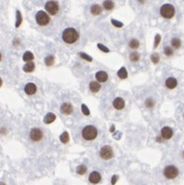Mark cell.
Listing matches in <instances>:
<instances>
[{
    "label": "cell",
    "instance_id": "d4e9b609",
    "mask_svg": "<svg viewBox=\"0 0 184 185\" xmlns=\"http://www.w3.org/2000/svg\"><path fill=\"white\" fill-rule=\"evenodd\" d=\"M33 58H34V56H33V54L31 52H26L24 55H23V59H24V61H31V60H33Z\"/></svg>",
    "mask_w": 184,
    "mask_h": 185
},
{
    "label": "cell",
    "instance_id": "484cf974",
    "mask_svg": "<svg viewBox=\"0 0 184 185\" xmlns=\"http://www.w3.org/2000/svg\"><path fill=\"white\" fill-rule=\"evenodd\" d=\"M68 140H69V136H68V133L66 132V131H64V132L60 136V141L62 142V143H64V144H66L68 142Z\"/></svg>",
    "mask_w": 184,
    "mask_h": 185
},
{
    "label": "cell",
    "instance_id": "5b68a950",
    "mask_svg": "<svg viewBox=\"0 0 184 185\" xmlns=\"http://www.w3.org/2000/svg\"><path fill=\"white\" fill-rule=\"evenodd\" d=\"M178 174H179L178 169L174 166H168L165 169V171H163L165 177L168 178V179H175L178 176Z\"/></svg>",
    "mask_w": 184,
    "mask_h": 185
},
{
    "label": "cell",
    "instance_id": "f546056e",
    "mask_svg": "<svg viewBox=\"0 0 184 185\" xmlns=\"http://www.w3.org/2000/svg\"><path fill=\"white\" fill-rule=\"evenodd\" d=\"M154 106V100L152 99V98H148L146 100V106L148 108H152V106Z\"/></svg>",
    "mask_w": 184,
    "mask_h": 185
},
{
    "label": "cell",
    "instance_id": "ac0fdd59",
    "mask_svg": "<svg viewBox=\"0 0 184 185\" xmlns=\"http://www.w3.org/2000/svg\"><path fill=\"white\" fill-rule=\"evenodd\" d=\"M55 119H56L55 114H53V113H49V114L46 115V117H45V119H43V122L47 123V124H49V123L54 122Z\"/></svg>",
    "mask_w": 184,
    "mask_h": 185
},
{
    "label": "cell",
    "instance_id": "8d00e7d4",
    "mask_svg": "<svg viewBox=\"0 0 184 185\" xmlns=\"http://www.w3.org/2000/svg\"><path fill=\"white\" fill-rule=\"evenodd\" d=\"M21 21H22L21 15H20V11H18V21H17V23H16V26H20V24H21Z\"/></svg>",
    "mask_w": 184,
    "mask_h": 185
},
{
    "label": "cell",
    "instance_id": "4316f807",
    "mask_svg": "<svg viewBox=\"0 0 184 185\" xmlns=\"http://www.w3.org/2000/svg\"><path fill=\"white\" fill-rule=\"evenodd\" d=\"M171 44H172V46H173L174 48L178 49V48H180V46H181V41H180L179 38H173L172 41H171Z\"/></svg>",
    "mask_w": 184,
    "mask_h": 185
},
{
    "label": "cell",
    "instance_id": "ffe728a7",
    "mask_svg": "<svg viewBox=\"0 0 184 185\" xmlns=\"http://www.w3.org/2000/svg\"><path fill=\"white\" fill-rule=\"evenodd\" d=\"M33 69H34V63L32 62L25 64L24 67H23V71H26V73H31V71H33Z\"/></svg>",
    "mask_w": 184,
    "mask_h": 185
},
{
    "label": "cell",
    "instance_id": "3957f363",
    "mask_svg": "<svg viewBox=\"0 0 184 185\" xmlns=\"http://www.w3.org/2000/svg\"><path fill=\"white\" fill-rule=\"evenodd\" d=\"M160 15L165 19H172L175 16V8L171 4H163L160 7Z\"/></svg>",
    "mask_w": 184,
    "mask_h": 185
},
{
    "label": "cell",
    "instance_id": "4fadbf2b",
    "mask_svg": "<svg viewBox=\"0 0 184 185\" xmlns=\"http://www.w3.org/2000/svg\"><path fill=\"white\" fill-rule=\"evenodd\" d=\"M113 106L116 110H122L123 108H124L125 102L121 97H117V98H115V99H114Z\"/></svg>",
    "mask_w": 184,
    "mask_h": 185
},
{
    "label": "cell",
    "instance_id": "836d02e7",
    "mask_svg": "<svg viewBox=\"0 0 184 185\" xmlns=\"http://www.w3.org/2000/svg\"><path fill=\"white\" fill-rule=\"evenodd\" d=\"M79 55L81 56L82 58H84V59H86L87 61H92V58L91 57H89L87 54H85V53H79Z\"/></svg>",
    "mask_w": 184,
    "mask_h": 185
},
{
    "label": "cell",
    "instance_id": "8fae6325",
    "mask_svg": "<svg viewBox=\"0 0 184 185\" xmlns=\"http://www.w3.org/2000/svg\"><path fill=\"white\" fill-rule=\"evenodd\" d=\"M24 90H25V93H26V94H28V95H33V94L36 92L37 88H36L35 84H33V83H28V84L25 86Z\"/></svg>",
    "mask_w": 184,
    "mask_h": 185
},
{
    "label": "cell",
    "instance_id": "e575fe53",
    "mask_svg": "<svg viewBox=\"0 0 184 185\" xmlns=\"http://www.w3.org/2000/svg\"><path fill=\"white\" fill-rule=\"evenodd\" d=\"M160 43V35L159 34H157L156 36H155V41H154V48H156L158 45H159Z\"/></svg>",
    "mask_w": 184,
    "mask_h": 185
},
{
    "label": "cell",
    "instance_id": "44dd1931",
    "mask_svg": "<svg viewBox=\"0 0 184 185\" xmlns=\"http://www.w3.org/2000/svg\"><path fill=\"white\" fill-rule=\"evenodd\" d=\"M128 46H129V48H131V49H138L139 46H140V43H139L138 39H135V38H133L131 41H129V44H128Z\"/></svg>",
    "mask_w": 184,
    "mask_h": 185
},
{
    "label": "cell",
    "instance_id": "52a82bcc",
    "mask_svg": "<svg viewBox=\"0 0 184 185\" xmlns=\"http://www.w3.org/2000/svg\"><path fill=\"white\" fill-rule=\"evenodd\" d=\"M45 7H46V11H48V14L50 15H56L59 11V4L56 1H48Z\"/></svg>",
    "mask_w": 184,
    "mask_h": 185
},
{
    "label": "cell",
    "instance_id": "9a60e30c",
    "mask_svg": "<svg viewBox=\"0 0 184 185\" xmlns=\"http://www.w3.org/2000/svg\"><path fill=\"white\" fill-rule=\"evenodd\" d=\"M165 86L169 89H174L177 86V80L175 78H168L165 81Z\"/></svg>",
    "mask_w": 184,
    "mask_h": 185
},
{
    "label": "cell",
    "instance_id": "ab89813d",
    "mask_svg": "<svg viewBox=\"0 0 184 185\" xmlns=\"http://www.w3.org/2000/svg\"><path fill=\"white\" fill-rule=\"evenodd\" d=\"M1 85H2V80H1V78H0V87H1Z\"/></svg>",
    "mask_w": 184,
    "mask_h": 185
},
{
    "label": "cell",
    "instance_id": "d6986e66",
    "mask_svg": "<svg viewBox=\"0 0 184 185\" xmlns=\"http://www.w3.org/2000/svg\"><path fill=\"white\" fill-rule=\"evenodd\" d=\"M117 75H118V77H119L120 79H126L127 78V71H126V68L125 67H121L118 71V73H117Z\"/></svg>",
    "mask_w": 184,
    "mask_h": 185
},
{
    "label": "cell",
    "instance_id": "b9f144b4",
    "mask_svg": "<svg viewBox=\"0 0 184 185\" xmlns=\"http://www.w3.org/2000/svg\"><path fill=\"white\" fill-rule=\"evenodd\" d=\"M0 60H1V54H0Z\"/></svg>",
    "mask_w": 184,
    "mask_h": 185
},
{
    "label": "cell",
    "instance_id": "7c38bea8",
    "mask_svg": "<svg viewBox=\"0 0 184 185\" xmlns=\"http://www.w3.org/2000/svg\"><path fill=\"white\" fill-rule=\"evenodd\" d=\"M60 111H61V113H63L64 115H69V114H71V112H73V106H71L69 102H64V104H61Z\"/></svg>",
    "mask_w": 184,
    "mask_h": 185
},
{
    "label": "cell",
    "instance_id": "f1b7e54d",
    "mask_svg": "<svg viewBox=\"0 0 184 185\" xmlns=\"http://www.w3.org/2000/svg\"><path fill=\"white\" fill-rule=\"evenodd\" d=\"M163 52H165V56H172V55H173V49L170 48V47H167V48L163 50Z\"/></svg>",
    "mask_w": 184,
    "mask_h": 185
},
{
    "label": "cell",
    "instance_id": "4dcf8cb0",
    "mask_svg": "<svg viewBox=\"0 0 184 185\" xmlns=\"http://www.w3.org/2000/svg\"><path fill=\"white\" fill-rule=\"evenodd\" d=\"M82 112H83V114H85L86 116H88V115L90 114L89 110H88V108L86 106V104H82Z\"/></svg>",
    "mask_w": 184,
    "mask_h": 185
},
{
    "label": "cell",
    "instance_id": "60d3db41",
    "mask_svg": "<svg viewBox=\"0 0 184 185\" xmlns=\"http://www.w3.org/2000/svg\"><path fill=\"white\" fill-rule=\"evenodd\" d=\"M0 185H5V183H3V182H0Z\"/></svg>",
    "mask_w": 184,
    "mask_h": 185
},
{
    "label": "cell",
    "instance_id": "f35d334b",
    "mask_svg": "<svg viewBox=\"0 0 184 185\" xmlns=\"http://www.w3.org/2000/svg\"><path fill=\"white\" fill-rule=\"evenodd\" d=\"M114 129H115V126L113 125V126H112V127H111V131H112V132H113V131H114Z\"/></svg>",
    "mask_w": 184,
    "mask_h": 185
},
{
    "label": "cell",
    "instance_id": "cb8c5ba5",
    "mask_svg": "<svg viewBox=\"0 0 184 185\" xmlns=\"http://www.w3.org/2000/svg\"><path fill=\"white\" fill-rule=\"evenodd\" d=\"M86 172H87V168H86V166H84V164H81V166H79L78 168H77V173H78L79 175H84Z\"/></svg>",
    "mask_w": 184,
    "mask_h": 185
},
{
    "label": "cell",
    "instance_id": "d590c367",
    "mask_svg": "<svg viewBox=\"0 0 184 185\" xmlns=\"http://www.w3.org/2000/svg\"><path fill=\"white\" fill-rule=\"evenodd\" d=\"M112 23H113V25L114 26H117V27H122L123 26V24L122 23H120V22H118V21H116V20H112Z\"/></svg>",
    "mask_w": 184,
    "mask_h": 185
},
{
    "label": "cell",
    "instance_id": "2e32d148",
    "mask_svg": "<svg viewBox=\"0 0 184 185\" xmlns=\"http://www.w3.org/2000/svg\"><path fill=\"white\" fill-rule=\"evenodd\" d=\"M89 88H90V90H91L92 92L96 93V92H98V91L100 90V84L98 83V82L93 81V82H91V83L89 84Z\"/></svg>",
    "mask_w": 184,
    "mask_h": 185
},
{
    "label": "cell",
    "instance_id": "8992f818",
    "mask_svg": "<svg viewBox=\"0 0 184 185\" xmlns=\"http://www.w3.org/2000/svg\"><path fill=\"white\" fill-rule=\"evenodd\" d=\"M99 155L103 159H106V160L111 159V158L114 156L113 149H112L110 146H103L99 151Z\"/></svg>",
    "mask_w": 184,
    "mask_h": 185
},
{
    "label": "cell",
    "instance_id": "603a6c76",
    "mask_svg": "<svg viewBox=\"0 0 184 185\" xmlns=\"http://www.w3.org/2000/svg\"><path fill=\"white\" fill-rule=\"evenodd\" d=\"M114 6H115V4H114L113 1H103V7L106 8V9H108V11L113 9Z\"/></svg>",
    "mask_w": 184,
    "mask_h": 185
},
{
    "label": "cell",
    "instance_id": "5bb4252c",
    "mask_svg": "<svg viewBox=\"0 0 184 185\" xmlns=\"http://www.w3.org/2000/svg\"><path fill=\"white\" fill-rule=\"evenodd\" d=\"M95 78H96V80L99 82H106L107 80H108L109 77H108V74H107L106 71H97V73H96Z\"/></svg>",
    "mask_w": 184,
    "mask_h": 185
},
{
    "label": "cell",
    "instance_id": "1f68e13d",
    "mask_svg": "<svg viewBox=\"0 0 184 185\" xmlns=\"http://www.w3.org/2000/svg\"><path fill=\"white\" fill-rule=\"evenodd\" d=\"M151 60H152V62L156 64V63L158 62V61H159V57H158V55H157V54H152Z\"/></svg>",
    "mask_w": 184,
    "mask_h": 185
},
{
    "label": "cell",
    "instance_id": "6da1fadb",
    "mask_svg": "<svg viewBox=\"0 0 184 185\" xmlns=\"http://www.w3.org/2000/svg\"><path fill=\"white\" fill-rule=\"evenodd\" d=\"M62 39L68 45L75 44L79 39V32L75 28H66L62 32Z\"/></svg>",
    "mask_w": 184,
    "mask_h": 185
},
{
    "label": "cell",
    "instance_id": "ba28073f",
    "mask_svg": "<svg viewBox=\"0 0 184 185\" xmlns=\"http://www.w3.org/2000/svg\"><path fill=\"white\" fill-rule=\"evenodd\" d=\"M29 136H30V139L32 140L33 142H39L41 139H43V133L39 128H32V129L30 130Z\"/></svg>",
    "mask_w": 184,
    "mask_h": 185
},
{
    "label": "cell",
    "instance_id": "7402d4cb",
    "mask_svg": "<svg viewBox=\"0 0 184 185\" xmlns=\"http://www.w3.org/2000/svg\"><path fill=\"white\" fill-rule=\"evenodd\" d=\"M54 61H55V57L53 55H50V56H47L46 59H45V63H46L47 65L50 66L52 64H54Z\"/></svg>",
    "mask_w": 184,
    "mask_h": 185
},
{
    "label": "cell",
    "instance_id": "d6a6232c",
    "mask_svg": "<svg viewBox=\"0 0 184 185\" xmlns=\"http://www.w3.org/2000/svg\"><path fill=\"white\" fill-rule=\"evenodd\" d=\"M97 47L99 48V50H101L103 52H105V53H109L110 52V50L108 49V48H106V47L103 46V45H101V44H98L97 45Z\"/></svg>",
    "mask_w": 184,
    "mask_h": 185
},
{
    "label": "cell",
    "instance_id": "277c9868",
    "mask_svg": "<svg viewBox=\"0 0 184 185\" xmlns=\"http://www.w3.org/2000/svg\"><path fill=\"white\" fill-rule=\"evenodd\" d=\"M35 21L38 25L41 26H46L50 23V17L49 15L45 13L43 11H39L37 14L35 15Z\"/></svg>",
    "mask_w": 184,
    "mask_h": 185
},
{
    "label": "cell",
    "instance_id": "7a4b0ae2",
    "mask_svg": "<svg viewBox=\"0 0 184 185\" xmlns=\"http://www.w3.org/2000/svg\"><path fill=\"white\" fill-rule=\"evenodd\" d=\"M82 136H83V139L87 140V141H92L97 136V129L92 125L85 126L82 130Z\"/></svg>",
    "mask_w": 184,
    "mask_h": 185
},
{
    "label": "cell",
    "instance_id": "30bf717a",
    "mask_svg": "<svg viewBox=\"0 0 184 185\" xmlns=\"http://www.w3.org/2000/svg\"><path fill=\"white\" fill-rule=\"evenodd\" d=\"M100 180H101V176L98 172L94 171L92 172L91 174L89 175V181L93 184H97V183L100 182Z\"/></svg>",
    "mask_w": 184,
    "mask_h": 185
},
{
    "label": "cell",
    "instance_id": "7bdbcfd3",
    "mask_svg": "<svg viewBox=\"0 0 184 185\" xmlns=\"http://www.w3.org/2000/svg\"><path fill=\"white\" fill-rule=\"evenodd\" d=\"M183 157H184V151H183Z\"/></svg>",
    "mask_w": 184,
    "mask_h": 185
},
{
    "label": "cell",
    "instance_id": "74e56055",
    "mask_svg": "<svg viewBox=\"0 0 184 185\" xmlns=\"http://www.w3.org/2000/svg\"><path fill=\"white\" fill-rule=\"evenodd\" d=\"M117 179H118V177H117V176H113V177H112V185H114L115 183H116Z\"/></svg>",
    "mask_w": 184,
    "mask_h": 185
},
{
    "label": "cell",
    "instance_id": "9c48e42d",
    "mask_svg": "<svg viewBox=\"0 0 184 185\" xmlns=\"http://www.w3.org/2000/svg\"><path fill=\"white\" fill-rule=\"evenodd\" d=\"M172 136H173V130H172V128L168 127V126L163 127V129H161V138L165 140H170Z\"/></svg>",
    "mask_w": 184,
    "mask_h": 185
},
{
    "label": "cell",
    "instance_id": "e0dca14e",
    "mask_svg": "<svg viewBox=\"0 0 184 185\" xmlns=\"http://www.w3.org/2000/svg\"><path fill=\"white\" fill-rule=\"evenodd\" d=\"M90 11H91L92 15H94V16H97V15L101 14V11H103V8L100 7L99 5H97V4H94V5L91 6V8H90Z\"/></svg>",
    "mask_w": 184,
    "mask_h": 185
},
{
    "label": "cell",
    "instance_id": "83f0119b",
    "mask_svg": "<svg viewBox=\"0 0 184 185\" xmlns=\"http://www.w3.org/2000/svg\"><path fill=\"white\" fill-rule=\"evenodd\" d=\"M129 59L130 61H133V62H135V61H139L140 60V54L139 53H133V54H130L129 56Z\"/></svg>",
    "mask_w": 184,
    "mask_h": 185
}]
</instances>
